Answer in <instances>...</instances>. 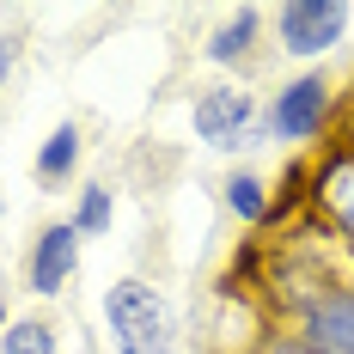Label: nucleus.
<instances>
[{"label": "nucleus", "instance_id": "nucleus-5", "mask_svg": "<svg viewBox=\"0 0 354 354\" xmlns=\"http://www.w3.org/2000/svg\"><path fill=\"white\" fill-rule=\"evenodd\" d=\"M250 122H263V116H257V98L245 86H208L189 104V129H196V141H208V147H239L250 135Z\"/></svg>", "mask_w": 354, "mask_h": 354}, {"label": "nucleus", "instance_id": "nucleus-6", "mask_svg": "<svg viewBox=\"0 0 354 354\" xmlns=\"http://www.w3.org/2000/svg\"><path fill=\"white\" fill-rule=\"evenodd\" d=\"M293 336L318 354H354V287H324L318 299H306Z\"/></svg>", "mask_w": 354, "mask_h": 354}, {"label": "nucleus", "instance_id": "nucleus-1", "mask_svg": "<svg viewBox=\"0 0 354 354\" xmlns=\"http://www.w3.org/2000/svg\"><path fill=\"white\" fill-rule=\"evenodd\" d=\"M104 336L116 354H177V306L141 275L104 287Z\"/></svg>", "mask_w": 354, "mask_h": 354}, {"label": "nucleus", "instance_id": "nucleus-11", "mask_svg": "<svg viewBox=\"0 0 354 354\" xmlns=\"http://www.w3.org/2000/svg\"><path fill=\"white\" fill-rule=\"evenodd\" d=\"M110 220H116V196H110V183H86L80 202H73V232H80V239H104Z\"/></svg>", "mask_w": 354, "mask_h": 354}, {"label": "nucleus", "instance_id": "nucleus-4", "mask_svg": "<svg viewBox=\"0 0 354 354\" xmlns=\"http://www.w3.org/2000/svg\"><path fill=\"white\" fill-rule=\"evenodd\" d=\"M80 232H73V220H49L43 232L31 239V257H25V287H31L37 299H55V293H68V281L80 275Z\"/></svg>", "mask_w": 354, "mask_h": 354}, {"label": "nucleus", "instance_id": "nucleus-3", "mask_svg": "<svg viewBox=\"0 0 354 354\" xmlns=\"http://www.w3.org/2000/svg\"><path fill=\"white\" fill-rule=\"evenodd\" d=\"M348 31V6L342 0H287L275 6V43L293 62H312L324 49H336Z\"/></svg>", "mask_w": 354, "mask_h": 354}, {"label": "nucleus", "instance_id": "nucleus-2", "mask_svg": "<svg viewBox=\"0 0 354 354\" xmlns=\"http://www.w3.org/2000/svg\"><path fill=\"white\" fill-rule=\"evenodd\" d=\"M330 122V80L324 73H293L287 86H275V98L263 110V129L275 141H318Z\"/></svg>", "mask_w": 354, "mask_h": 354}, {"label": "nucleus", "instance_id": "nucleus-14", "mask_svg": "<svg viewBox=\"0 0 354 354\" xmlns=\"http://www.w3.org/2000/svg\"><path fill=\"white\" fill-rule=\"evenodd\" d=\"M263 354H318V348H312V342H299V336H275Z\"/></svg>", "mask_w": 354, "mask_h": 354}, {"label": "nucleus", "instance_id": "nucleus-8", "mask_svg": "<svg viewBox=\"0 0 354 354\" xmlns=\"http://www.w3.org/2000/svg\"><path fill=\"white\" fill-rule=\"evenodd\" d=\"M257 31H263V12H257V6H232V12L208 31L202 55H208L214 68H245L250 49H257Z\"/></svg>", "mask_w": 354, "mask_h": 354}, {"label": "nucleus", "instance_id": "nucleus-13", "mask_svg": "<svg viewBox=\"0 0 354 354\" xmlns=\"http://www.w3.org/2000/svg\"><path fill=\"white\" fill-rule=\"evenodd\" d=\"M12 68H19V31H6V25H0V86L12 80Z\"/></svg>", "mask_w": 354, "mask_h": 354}, {"label": "nucleus", "instance_id": "nucleus-10", "mask_svg": "<svg viewBox=\"0 0 354 354\" xmlns=\"http://www.w3.org/2000/svg\"><path fill=\"white\" fill-rule=\"evenodd\" d=\"M226 214L245 220V226H263L269 220V177L263 171H232L226 177Z\"/></svg>", "mask_w": 354, "mask_h": 354}, {"label": "nucleus", "instance_id": "nucleus-9", "mask_svg": "<svg viewBox=\"0 0 354 354\" xmlns=\"http://www.w3.org/2000/svg\"><path fill=\"white\" fill-rule=\"evenodd\" d=\"M73 171H80V129L73 122H55L49 141L37 147V183L43 189H62Z\"/></svg>", "mask_w": 354, "mask_h": 354}, {"label": "nucleus", "instance_id": "nucleus-7", "mask_svg": "<svg viewBox=\"0 0 354 354\" xmlns=\"http://www.w3.org/2000/svg\"><path fill=\"white\" fill-rule=\"evenodd\" d=\"M312 196H318L324 220H330L342 239H354V147H342V153L324 159V171L312 177Z\"/></svg>", "mask_w": 354, "mask_h": 354}, {"label": "nucleus", "instance_id": "nucleus-15", "mask_svg": "<svg viewBox=\"0 0 354 354\" xmlns=\"http://www.w3.org/2000/svg\"><path fill=\"white\" fill-rule=\"evenodd\" d=\"M6 324H12V312H6V299H0V336H6Z\"/></svg>", "mask_w": 354, "mask_h": 354}, {"label": "nucleus", "instance_id": "nucleus-12", "mask_svg": "<svg viewBox=\"0 0 354 354\" xmlns=\"http://www.w3.org/2000/svg\"><path fill=\"white\" fill-rule=\"evenodd\" d=\"M0 354H62V342L43 318H12L6 336H0Z\"/></svg>", "mask_w": 354, "mask_h": 354}]
</instances>
